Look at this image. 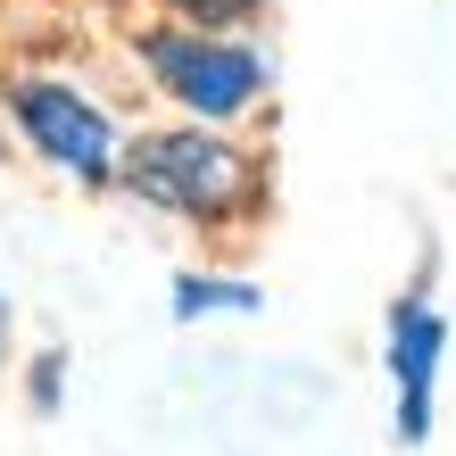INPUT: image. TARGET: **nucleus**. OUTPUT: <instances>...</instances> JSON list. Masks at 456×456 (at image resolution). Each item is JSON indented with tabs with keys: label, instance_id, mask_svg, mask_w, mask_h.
I'll use <instances>...</instances> for the list:
<instances>
[{
	"label": "nucleus",
	"instance_id": "5",
	"mask_svg": "<svg viewBox=\"0 0 456 456\" xmlns=\"http://www.w3.org/2000/svg\"><path fill=\"white\" fill-rule=\"evenodd\" d=\"M208 307H249V290L240 282H183V299H175V315H208Z\"/></svg>",
	"mask_w": 456,
	"mask_h": 456
},
{
	"label": "nucleus",
	"instance_id": "3",
	"mask_svg": "<svg viewBox=\"0 0 456 456\" xmlns=\"http://www.w3.org/2000/svg\"><path fill=\"white\" fill-rule=\"evenodd\" d=\"M9 109H17V125H25V142H34L50 167H67V175H84V183H100L109 175V117L100 109H84L67 84H17L9 92Z\"/></svg>",
	"mask_w": 456,
	"mask_h": 456
},
{
	"label": "nucleus",
	"instance_id": "1",
	"mask_svg": "<svg viewBox=\"0 0 456 456\" xmlns=\"http://www.w3.org/2000/svg\"><path fill=\"white\" fill-rule=\"evenodd\" d=\"M125 183L158 208H183V216H224L257 191L249 158L224 150L216 133H142L125 150Z\"/></svg>",
	"mask_w": 456,
	"mask_h": 456
},
{
	"label": "nucleus",
	"instance_id": "2",
	"mask_svg": "<svg viewBox=\"0 0 456 456\" xmlns=\"http://www.w3.org/2000/svg\"><path fill=\"white\" fill-rule=\"evenodd\" d=\"M142 59H150L158 84H167L183 109H200V117H240L257 100V84H265V59L249 42H224V34H150Z\"/></svg>",
	"mask_w": 456,
	"mask_h": 456
},
{
	"label": "nucleus",
	"instance_id": "6",
	"mask_svg": "<svg viewBox=\"0 0 456 456\" xmlns=\"http://www.w3.org/2000/svg\"><path fill=\"white\" fill-rule=\"evenodd\" d=\"M175 9H191V17H208V25H232V17H249L257 0H175Z\"/></svg>",
	"mask_w": 456,
	"mask_h": 456
},
{
	"label": "nucleus",
	"instance_id": "4",
	"mask_svg": "<svg viewBox=\"0 0 456 456\" xmlns=\"http://www.w3.org/2000/svg\"><path fill=\"white\" fill-rule=\"evenodd\" d=\"M440 340H448V324H440L423 299H398V307H390V382H398V440H407V448L432 432Z\"/></svg>",
	"mask_w": 456,
	"mask_h": 456
}]
</instances>
